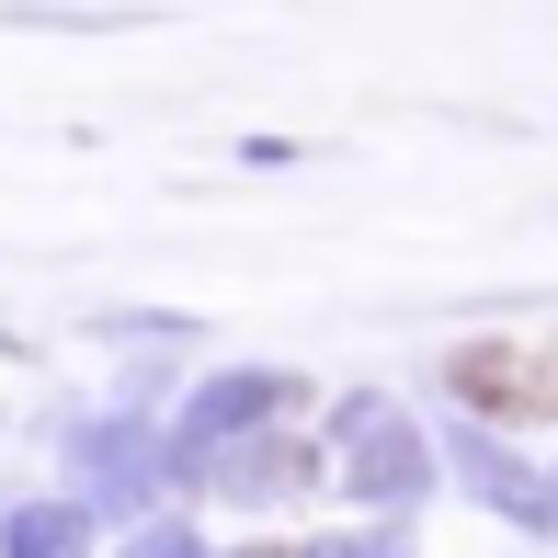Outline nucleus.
Here are the masks:
<instances>
[{
    "mask_svg": "<svg viewBox=\"0 0 558 558\" xmlns=\"http://www.w3.org/2000/svg\"><path fill=\"white\" fill-rule=\"evenodd\" d=\"M23 558H69V524H23Z\"/></svg>",
    "mask_w": 558,
    "mask_h": 558,
    "instance_id": "2",
    "label": "nucleus"
},
{
    "mask_svg": "<svg viewBox=\"0 0 558 558\" xmlns=\"http://www.w3.org/2000/svg\"><path fill=\"white\" fill-rule=\"evenodd\" d=\"M445 376H456V399L490 411V422H558V365L536 342H468Z\"/></svg>",
    "mask_w": 558,
    "mask_h": 558,
    "instance_id": "1",
    "label": "nucleus"
}]
</instances>
